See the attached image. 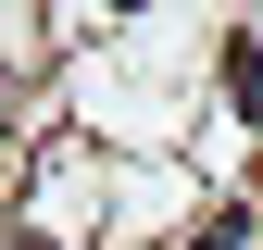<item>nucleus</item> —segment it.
I'll return each instance as SVG.
<instances>
[{"instance_id":"1","label":"nucleus","mask_w":263,"mask_h":250,"mask_svg":"<svg viewBox=\"0 0 263 250\" xmlns=\"http://www.w3.org/2000/svg\"><path fill=\"white\" fill-rule=\"evenodd\" d=\"M188 250H251V213H238V200H213V213H201V238H188Z\"/></svg>"},{"instance_id":"2","label":"nucleus","mask_w":263,"mask_h":250,"mask_svg":"<svg viewBox=\"0 0 263 250\" xmlns=\"http://www.w3.org/2000/svg\"><path fill=\"white\" fill-rule=\"evenodd\" d=\"M113 13H151V0H113Z\"/></svg>"}]
</instances>
